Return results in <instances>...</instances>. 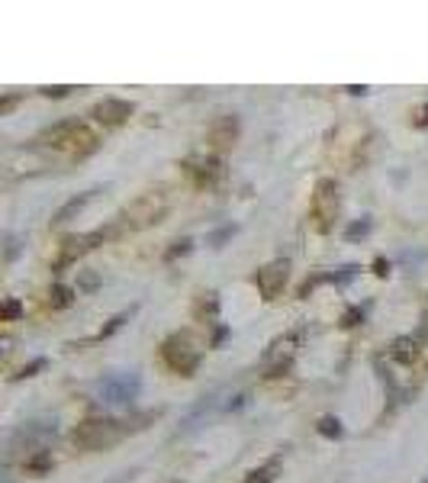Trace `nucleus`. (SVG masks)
Here are the masks:
<instances>
[{
  "label": "nucleus",
  "instance_id": "obj_1",
  "mask_svg": "<svg viewBox=\"0 0 428 483\" xmlns=\"http://www.w3.org/2000/svg\"><path fill=\"white\" fill-rule=\"evenodd\" d=\"M126 422H116V419H104V416H91V419H84L74 425L71 432V441L84 451H97V448H106V445H113L126 435Z\"/></svg>",
  "mask_w": 428,
  "mask_h": 483
},
{
  "label": "nucleus",
  "instance_id": "obj_2",
  "mask_svg": "<svg viewBox=\"0 0 428 483\" xmlns=\"http://www.w3.org/2000/svg\"><path fill=\"white\" fill-rule=\"evenodd\" d=\"M161 361H165L167 368L180 374V377H193V370L200 368V351L190 345L187 335H171L165 338V345H161Z\"/></svg>",
  "mask_w": 428,
  "mask_h": 483
},
{
  "label": "nucleus",
  "instance_id": "obj_3",
  "mask_svg": "<svg viewBox=\"0 0 428 483\" xmlns=\"http://www.w3.org/2000/svg\"><path fill=\"white\" fill-rule=\"evenodd\" d=\"M165 216V197L161 193H145V197H139L136 203H129L119 216V226L116 232L123 229H142V226H152Z\"/></svg>",
  "mask_w": 428,
  "mask_h": 483
},
{
  "label": "nucleus",
  "instance_id": "obj_4",
  "mask_svg": "<svg viewBox=\"0 0 428 483\" xmlns=\"http://www.w3.org/2000/svg\"><path fill=\"white\" fill-rule=\"evenodd\" d=\"M338 213V184L332 178H319L316 180V193H313V220L319 232L332 229V220Z\"/></svg>",
  "mask_w": 428,
  "mask_h": 483
},
{
  "label": "nucleus",
  "instance_id": "obj_5",
  "mask_svg": "<svg viewBox=\"0 0 428 483\" xmlns=\"http://www.w3.org/2000/svg\"><path fill=\"white\" fill-rule=\"evenodd\" d=\"M113 232L116 229H97V232H84V235H68V239L62 242V248H58V258L52 261V271H62V268L74 264L84 252L97 248V245H100L104 239H110Z\"/></svg>",
  "mask_w": 428,
  "mask_h": 483
},
{
  "label": "nucleus",
  "instance_id": "obj_6",
  "mask_svg": "<svg viewBox=\"0 0 428 483\" xmlns=\"http://www.w3.org/2000/svg\"><path fill=\"white\" fill-rule=\"evenodd\" d=\"M139 374H106L100 384H97V393H100V399L104 403H110V406H119V403H129V399L139 397Z\"/></svg>",
  "mask_w": 428,
  "mask_h": 483
},
{
  "label": "nucleus",
  "instance_id": "obj_7",
  "mask_svg": "<svg viewBox=\"0 0 428 483\" xmlns=\"http://www.w3.org/2000/svg\"><path fill=\"white\" fill-rule=\"evenodd\" d=\"M287 271H290V264L283 261V258H277V261L264 264L261 271L254 274V284H258V290L264 294V300H277V294H281L283 284H287Z\"/></svg>",
  "mask_w": 428,
  "mask_h": 483
},
{
  "label": "nucleus",
  "instance_id": "obj_8",
  "mask_svg": "<svg viewBox=\"0 0 428 483\" xmlns=\"http://www.w3.org/2000/svg\"><path fill=\"white\" fill-rule=\"evenodd\" d=\"M132 113H136V106L129 104V100H119V97H106V100L94 104V119L104 123V126H119Z\"/></svg>",
  "mask_w": 428,
  "mask_h": 483
},
{
  "label": "nucleus",
  "instance_id": "obj_9",
  "mask_svg": "<svg viewBox=\"0 0 428 483\" xmlns=\"http://www.w3.org/2000/svg\"><path fill=\"white\" fill-rule=\"evenodd\" d=\"M239 139V116H219L209 126V145L213 148H229Z\"/></svg>",
  "mask_w": 428,
  "mask_h": 483
},
{
  "label": "nucleus",
  "instance_id": "obj_10",
  "mask_svg": "<svg viewBox=\"0 0 428 483\" xmlns=\"http://www.w3.org/2000/svg\"><path fill=\"white\" fill-rule=\"evenodd\" d=\"M190 174H193L197 187H213L222 178V161L219 158H200L197 168H190Z\"/></svg>",
  "mask_w": 428,
  "mask_h": 483
},
{
  "label": "nucleus",
  "instance_id": "obj_11",
  "mask_svg": "<svg viewBox=\"0 0 428 483\" xmlns=\"http://www.w3.org/2000/svg\"><path fill=\"white\" fill-rule=\"evenodd\" d=\"M91 197H94V190H87V193H78V197H71L68 203H62L58 210H55V216H52V229H58V226H64V222H71L78 213L91 203Z\"/></svg>",
  "mask_w": 428,
  "mask_h": 483
},
{
  "label": "nucleus",
  "instance_id": "obj_12",
  "mask_svg": "<svg viewBox=\"0 0 428 483\" xmlns=\"http://www.w3.org/2000/svg\"><path fill=\"white\" fill-rule=\"evenodd\" d=\"M23 467H26L29 477H42V473H49L55 467V458H52V451H32Z\"/></svg>",
  "mask_w": 428,
  "mask_h": 483
},
{
  "label": "nucleus",
  "instance_id": "obj_13",
  "mask_svg": "<svg viewBox=\"0 0 428 483\" xmlns=\"http://www.w3.org/2000/svg\"><path fill=\"white\" fill-rule=\"evenodd\" d=\"M219 313V296L216 294H200V300L193 303V316H197L200 322H213Z\"/></svg>",
  "mask_w": 428,
  "mask_h": 483
},
{
  "label": "nucleus",
  "instance_id": "obj_14",
  "mask_svg": "<svg viewBox=\"0 0 428 483\" xmlns=\"http://www.w3.org/2000/svg\"><path fill=\"white\" fill-rule=\"evenodd\" d=\"M277 473H281V458H274V461L254 467V471H251L241 483H274V480H277Z\"/></svg>",
  "mask_w": 428,
  "mask_h": 483
},
{
  "label": "nucleus",
  "instance_id": "obj_15",
  "mask_svg": "<svg viewBox=\"0 0 428 483\" xmlns=\"http://www.w3.org/2000/svg\"><path fill=\"white\" fill-rule=\"evenodd\" d=\"M390 355H393V361H399V364H412L416 355H418V342L416 338H399Z\"/></svg>",
  "mask_w": 428,
  "mask_h": 483
},
{
  "label": "nucleus",
  "instance_id": "obj_16",
  "mask_svg": "<svg viewBox=\"0 0 428 483\" xmlns=\"http://www.w3.org/2000/svg\"><path fill=\"white\" fill-rule=\"evenodd\" d=\"M49 303H52V309H64V306L74 303V290L64 284H55L52 294H49Z\"/></svg>",
  "mask_w": 428,
  "mask_h": 483
},
{
  "label": "nucleus",
  "instance_id": "obj_17",
  "mask_svg": "<svg viewBox=\"0 0 428 483\" xmlns=\"http://www.w3.org/2000/svg\"><path fill=\"white\" fill-rule=\"evenodd\" d=\"M316 432H319L322 438H342V422L335 419V416H322L319 425H316Z\"/></svg>",
  "mask_w": 428,
  "mask_h": 483
},
{
  "label": "nucleus",
  "instance_id": "obj_18",
  "mask_svg": "<svg viewBox=\"0 0 428 483\" xmlns=\"http://www.w3.org/2000/svg\"><path fill=\"white\" fill-rule=\"evenodd\" d=\"M132 313H136V309H126V313L113 316V319H110V322H106V326H104V329H100V332H97V335H94V342H104V338H110V335H113V332H116V329H119V326H123V322H126V319L132 316Z\"/></svg>",
  "mask_w": 428,
  "mask_h": 483
},
{
  "label": "nucleus",
  "instance_id": "obj_19",
  "mask_svg": "<svg viewBox=\"0 0 428 483\" xmlns=\"http://www.w3.org/2000/svg\"><path fill=\"white\" fill-rule=\"evenodd\" d=\"M235 232H239V226H232V222H229V226H222V229L209 232V235H206V245H213V248H222V242L232 239Z\"/></svg>",
  "mask_w": 428,
  "mask_h": 483
},
{
  "label": "nucleus",
  "instance_id": "obj_20",
  "mask_svg": "<svg viewBox=\"0 0 428 483\" xmlns=\"http://www.w3.org/2000/svg\"><path fill=\"white\" fill-rule=\"evenodd\" d=\"M23 316V303L20 300H7V303H3V309H0V319H3V322H13V319H20Z\"/></svg>",
  "mask_w": 428,
  "mask_h": 483
},
{
  "label": "nucleus",
  "instance_id": "obj_21",
  "mask_svg": "<svg viewBox=\"0 0 428 483\" xmlns=\"http://www.w3.org/2000/svg\"><path fill=\"white\" fill-rule=\"evenodd\" d=\"M45 364H49V361H45V357H36V361H29V364H26V368H20V374H13V380H23V377H36V374H39V370L45 368Z\"/></svg>",
  "mask_w": 428,
  "mask_h": 483
},
{
  "label": "nucleus",
  "instance_id": "obj_22",
  "mask_svg": "<svg viewBox=\"0 0 428 483\" xmlns=\"http://www.w3.org/2000/svg\"><path fill=\"white\" fill-rule=\"evenodd\" d=\"M367 232H370V220H361V222H355V226H348L345 239L348 242H357V239H364Z\"/></svg>",
  "mask_w": 428,
  "mask_h": 483
},
{
  "label": "nucleus",
  "instance_id": "obj_23",
  "mask_svg": "<svg viewBox=\"0 0 428 483\" xmlns=\"http://www.w3.org/2000/svg\"><path fill=\"white\" fill-rule=\"evenodd\" d=\"M361 319H364V309H361V306H348V309H345V316H342V329L357 326Z\"/></svg>",
  "mask_w": 428,
  "mask_h": 483
},
{
  "label": "nucleus",
  "instance_id": "obj_24",
  "mask_svg": "<svg viewBox=\"0 0 428 483\" xmlns=\"http://www.w3.org/2000/svg\"><path fill=\"white\" fill-rule=\"evenodd\" d=\"M190 245H193V242H190V239L174 242V245H171V248H167V252H165V261H174L178 255H187V252H190Z\"/></svg>",
  "mask_w": 428,
  "mask_h": 483
},
{
  "label": "nucleus",
  "instance_id": "obj_25",
  "mask_svg": "<svg viewBox=\"0 0 428 483\" xmlns=\"http://www.w3.org/2000/svg\"><path fill=\"white\" fill-rule=\"evenodd\" d=\"M412 126H416V129H425L428 126V104H422L416 113H412Z\"/></svg>",
  "mask_w": 428,
  "mask_h": 483
},
{
  "label": "nucleus",
  "instance_id": "obj_26",
  "mask_svg": "<svg viewBox=\"0 0 428 483\" xmlns=\"http://www.w3.org/2000/svg\"><path fill=\"white\" fill-rule=\"evenodd\" d=\"M97 284H100V277H97L94 271H84L81 274V284H78V287H81V290H94Z\"/></svg>",
  "mask_w": 428,
  "mask_h": 483
},
{
  "label": "nucleus",
  "instance_id": "obj_27",
  "mask_svg": "<svg viewBox=\"0 0 428 483\" xmlns=\"http://www.w3.org/2000/svg\"><path fill=\"white\" fill-rule=\"evenodd\" d=\"M16 252H20V242L13 239V235H7V252H3V258H7V261H13V258H16Z\"/></svg>",
  "mask_w": 428,
  "mask_h": 483
},
{
  "label": "nucleus",
  "instance_id": "obj_28",
  "mask_svg": "<svg viewBox=\"0 0 428 483\" xmlns=\"http://www.w3.org/2000/svg\"><path fill=\"white\" fill-rule=\"evenodd\" d=\"M68 91H74V87H42V94L45 97H68Z\"/></svg>",
  "mask_w": 428,
  "mask_h": 483
},
{
  "label": "nucleus",
  "instance_id": "obj_29",
  "mask_svg": "<svg viewBox=\"0 0 428 483\" xmlns=\"http://www.w3.org/2000/svg\"><path fill=\"white\" fill-rule=\"evenodd\" d=\"M226 335H229V326H219L216 332H213V348H219L222 342H226Z\"/></svg>",
  "mask_w": 428,
  "mask_h": 483
},
{
  "label": "nucleus",
  "instance_id": "obj_30",
  "mask_svg": "<svg viewBox=\"0 0 428 483\" xmlns=\"http://www.w3.org/2000/svg\"><path fill=\"white\" fill-rule=\"evenodd\" d=\"M374 268H377V271H374V274H380V277H387V271H390V264H387V261H383V258H377V261H374Z\"/></svg>",
  "mask_w": 428,
  "mask_h": 483
}]
</instances>
